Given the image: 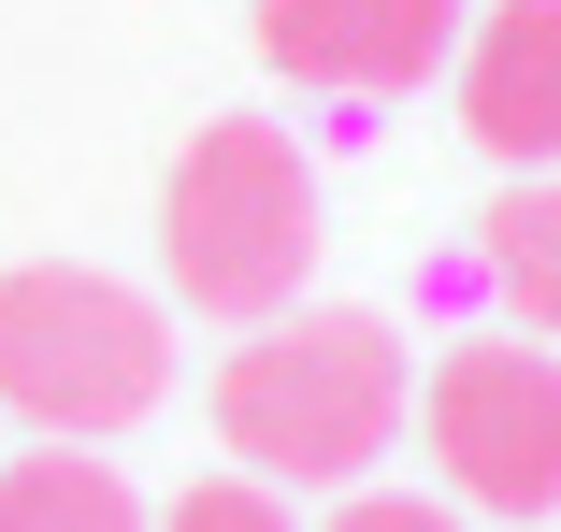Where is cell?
<instances>
[{
    "mask_svg": "<svg viewBox=\"0 0 561 532\" xmlns=\"http://www.w3.org/2000/svg\"><path fill=\"white\" fill-rule=\"evenodd\" d=\"M403 332L360 302H288L216 360V447L260 489H360L403 432Z\"/></svg>",
    "mask_w": 561,
    "mask_h": 532,
    "instance_id": "obj_1",
    "label": "cell"
},
{
    "mask_svg": "<svg viewBox=\"0 0 561 532\" xmlns=\"http://www.w3.org/2000/svg\"><path fill=\"white\" fill-rule=\"evenodd\" d=\"M159 259L202 316H231V332H260V316L302 302L317 274V173L274 116H216L187 130V159L159 173Z\"/></svg>",
    "mask_w": 561,
    "mask_h": 532,
    "instance_id": "obj_2",
    "label": "cell"
},
{
    "mask_svg": "<svg viewBox=\"0 0 561 532\" xmlns=\"http://www.w3.org/2000/svg\"><path fill=\"white\" fill-rule=\"evenodd\" d=\"M173 389V316L87 259H30L0 274V403L44 447H101Z\"/></svg>",
    "mask_w": 561,
    "mask_h": 532,
    "instance_id": "obj_3",
    "label": "cell"
},
{
    "mask_svg": "<svg viewBox=\"0 0 561 532\" xmlns=\"http://www.w3.org/2000/svg\"><path fill=\"white\" fill-rule=\"evenodd\" d=\"M417 417H432V461H446L461 504H490V518H547L561 504V360L533 332L446 346L432 389H417Z\"/></svg>",
    "mask_w": 561,
    "mask_h": 532,
    "instance_id": "obj_4",
    "label": "cell"
},
{
    "mask_svg": "<svg viewBox=\"0 0 561 532\" xmlns=\"http://www.w3.org/2000/svg\"><path fill=\"white\" fill-rule=\"evenodd\" d=\"M476 0H260V58L317 101H403L461 58Z\"/></svg>",
    "mask_w": 561,
    "mask_h": 532,
    "instance_id": "obj_5",
    "label": "cell"
},
{
    "mask_svg": "<svg viewBox=\"0 0 561 532\" xmlns=\"http://www.w3.org/2000/svg\"><path fill=\"white\" fill-rule=\"evenodd\" d=\"M446 72H461V130L504 173H561V0H476Z\"/></svg>",
    "mask_w": 561,
    "mask_h": 532,
    "instance_id": "obj_6",
    "label": "cell"
},
{
    "mask_svg": "<svg viewBox=\"0 0 561 532\" xmlns=\"http://www.w3.org/2000/svg\"><path fill=\"white\" fill-rule=\"evenodd\" d=\"M476 274L504 288L518 332H561V173H518L490 217H476Z\"/></svg>",
    "mask_w": 561,
    "mask_h": 532,
    "instance_id": "obj_7",
    "label": "cell"
},
{
    "mask_svg": "<svg viewBox=\"0 0 561 532\" xmlns=\"http://www.w3.org/2000/svg\"><path fill=\"white\" fill-rule=\"evenodd\" d=\"M0 532H159L130 504L116 461H87V447H44V461H0Z\"/></svg>",
    "mask_w": 561,
    "mask_h": 532,
    "instance_id": "obj_8",
    "label": "cell"
},
{
    "mask_svg": "<svg viewBox=\"0 0 561 532\" xmlns=\"http://www.w3.org/2000/svg\"><path fill=\"white\" fill-rule=\"evenodd\" d=\"M159 532H288V504H274L260 475H202V489H173Z\"/></svg>",
    "mask_w": 561,
    "mask_h": 532,
    "instance_id": "obj_9",
    "label": "cell"
},
{
    "mask_svg": "<svg viewBox=\"0 0 561 532\" xmlns=\"http://www.w3.org/2000/svg\"><path fill=\"white\" fill-rule=\"evenodd\" d=\"M331 532H461V518L417 504V489H346V518H331Z\"/></svg>",
    "mask_w": 561,
    "mask_h": 532,
    "instance_id": "obj_10",
    "label": "cell"
}]
</instances>
